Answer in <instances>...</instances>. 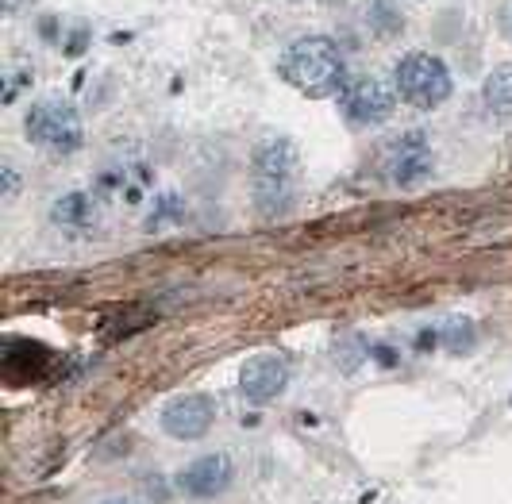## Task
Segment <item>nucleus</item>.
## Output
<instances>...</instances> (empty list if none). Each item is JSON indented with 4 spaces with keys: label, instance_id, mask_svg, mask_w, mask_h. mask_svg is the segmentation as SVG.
Here are the masks:
<instances>
[{
    "label": "nucleus",
    "instance_id": "f257e3e1",
    "mask_svg": "<svg viewBox=\"0 0 512 504\" xmlns=\"http://www.w3.org/2000/svg\"><path fill=\"white\" fill-rule=\"evenodd\" d=\"M251 185H255V208L266 220L285 216L297 204V185H301V151L293 139L274 135L258 143L251 154Z\"/></svg>",
    "mask_w": 512,
    "mask_h": 504
},
{
    "label": "nucleus",
    "instance_id": "f03ea898",
    "mask_svg": "<svg viewBox=\"0 0 512 504\" xmlns=\"http://www.w3.org/2000/svg\"><path fill=\"white\" fill-rule=\"evenodd\" d=\"M282 77L308 97H332L347 85V62H343V51L335 47V39L305 35L285 51Z\"/></svg>",
    "mask_w": 512,
    "mask_h": 504
},
{
    "label": "nucleus",
    "instance_id": "7ed1b4c3",
    "mask_svg": "<svg viewBox=\"0 0 512 504\" xmlns=\"http://www.w3.org/2000/svg\"><path fill=\"white\" fill-rule=\"evenodd\" d=\"M24 131L35 147L51 154H74L85 143V124L77 116V108L62 97H43L27 108Z\"/></svg>",
    "mask_w": 512,
    "mask_h": 504
},
{
    "label": "nucleus",
    "instance_id": "20e7f679",
    "mask_svg": "<svg viewBox=\"0 0 512 504\" xmlns=\"http://www.w3.org/2000/svg\"><path fill=\"white\" fill-rule=\"evenodd\" d=\"M393 81H397V93L401 101L412 104V108H439V104L451 97V70L443 66V58L424 51H412L397 62L393 70Z\"/></svg>",
    "mask_w": 512,
    "mask_h": 504
},
{
    "label": "nucleus",
    "instance_id": "39448f33",
    "mask_svg": "<svg viewBox=\"0 0 512 504\" xmlns=\"http://www.w3.org/2000/svg\"><path fill=\"white\" fill-rule=\"evenodd\" d=\"M432 166H436L432 143H428V135L416 131V127L405 131V135H397L382 151V174H385V181L397 185V189L420 185L424 177L432 174Z\"/></svg>",
    "mask_w": 512,
    "mask_h": 504
},
{
    "label": "nucleus",
    "instance_id": "423d86ee",
    "mask_svg": "<svg viewBox=\"0 0 512 504\" xmlns=\"http://www.w3.org/2000/svg\"><path fill=\"white\" fill-rule=\"evenodd\" d=\"M393 89L385 85L382 77H351L343 89H339V108L343 116L355 127H378L393 116Z\"/></svg>",
    "mask_w": 512,
    "mask_h": 504
},
{
    "label": "nucleus",
    "instance_id": "0eeeda50",
    "mask_svg": "<svg viewBox=\"0 0 512 504\" xmlns=\"http://www.w3.org/2000/svg\"><path fill=\"white\" fill-rule=\"evenodd\" d=\"M212 420H216V404L208 401L205 393H185L162 408V431L170 439H181V443L205 439Z\"/></svg>",
    "mask_w": 512,
    "mask_h": 504
},
{
    "label": "nucleus",
    "instance_id": "6e6552de",
    "mask_svg": "<svg viewBox=\"0 0 512 504\" xmlns=\"http://www.w3.org/2000/svg\"><path fill=\"white\" fill-rule=\"evenodd\" d=\"M231 481H235V466L228 454H201L178 474V489L193 501H212V497L228 493Z\"/></svg>",
    "mask_w": 512,
    "mask_h": 504
},
{
    "label": "nucleus",
    "instance_id": "1a4fd4ad",
    "mask_svg": "<svg viewBox=\"0 0 512 504\" xmlns=\"http://www.w3.org/2000/svg\"><path fill=\"white\" fill-rule=\"evenodd\" d=\"M289 385V362L278 354H255L243 362L239 370V393L251 404H270L278 401Z\"/></svg>",
    "mask_w": 512,
    "mask_h": 504
},
{
    "label": "nucleus",
    "instance_id": "9d476101",
    "mask_svg": "<svg viewBox=\"0 0 512 504\" xmlns=\"http://www.w3.org/2000/svg\"><path fill=\"white\" fill-rule=\"evenodd\" d=\"M51 224L70 231V235H93L97 224H101V204H97L93 193H85V189L62 193L51 204Z\"/></svg>",
    "mask_w": 512,
    "mask_h": 504
},
{
    "label": "nucleus",
    "instance_id": "9b49d317",
    "mask_svg": "<svg viewBox=\"0 0 512 504\" xmlns=\"http://www.w3.org/2000/svg\"><path fill=\"white\" fill-rule=\"evenodd\" d=\"M482 101L497 116H512V66H497L482 85Z\"/></svg>",
    "mask_w": 512,
    "mask_h": 504
},
{
    "label": "nucleus",
    "instance_id": "f8f14e48",
    "mask_svg": "<svg viewBox=\"0 0 512 504\" xmlns=\"http://www.w3.org/2000/svg\"><path fill=\"white\" fill-rule=\"evenodd\" d=\"M439 339H443V347L455 354H466L478 347V328H474V320H466V316H451L443 331H439Z\"/></svg>",
    "mask_w": 512,
    "mask_h": 504
},
{
    "label": "nucleus",
    "instance_id": "ddd939ff",
    "mask_svg": "<svg viewBox=\"0 0 512 504\" xmlns=\"http://www.w3.org/2000/svg\"><path fill=\"white\" fill-rule=\"evenodd\" d=\"M370 27H374L378 35H397V31H405V16H401L389 0H374V8H370Z\"/></svg>",
    "mask_w": 512,
    "mask_h": 504
},
{
    "label": "nucleus",
    "instance_id": "4468645a",
    "mask_svg": "<svg viewBox=\"0 0 512 504\" xmlns=\"http://www.w3.org/2000/svg\"><path fill=\"white\" fill-rule=\"evenodd\" d=\"M178 216H181V201L174 193H162L151 212V227H166L170 220H178Z\"/></svg>",
    "mask_w": 512,
    "mask_h": 504
},
{
    "label": "nucleus",
    "instance_id": "2eb2a0df",
    "mask_svg": "<svg viewBox=\"0 0 512 504\" xmlns=\"http://www.w3.org/2000/svg\"><path fill=\"white\" fill-rule=\"evenodd\" d=\"M0 174H4V201H16V193H20V174H16V166H12V162H0Z\"/></svg>",
    "mask_w": 512,
    "mask_h": 504
},
{
    "label": "nucleus",
    "instance_id": "dca6fc26",
    "mask_svg": "<svg viewBox=\"0 0 512 504\" xmlns=\"http://www.w3.org/2000/svg\"><path fill=\"white\" fill-rule=\"evenodd\" d=\"M497 27H501V35L512 43V0L501 4V12H497Z\"/></svg>",
    "mask_w": 512,
    "mask_h": 504
},
{
    "label": "nucleus",
    "instance_id": "f3484780",
    "mask_svg": "<svg viewBox=\"0 0 512 504\" xmlns=\"http://www.w3.org/2000/svg\"><path fill=\"white\" fill-rule=\"evenodd\" d=\"M27 4H35V0H4V12H12V16H16V12H24Z\"/></svg>",
    "mask_w": 512,
    "mask_h": 504
},
{
    "label": "nucleus",
    "instance_id": "a211bd4d",
    "mask_svg": "<svg viewBox=\"0 0 512 504\" xmlns=\"http://www.w3.org/2000/svg\"><path fill=\"white\" fill-rule=\"evenodd\" d=\"M101 504H139V501H131V497H108V501Z\"/></svg>",
    "mask_w": 512,
    "mask_h": 504
}]
</instances>
